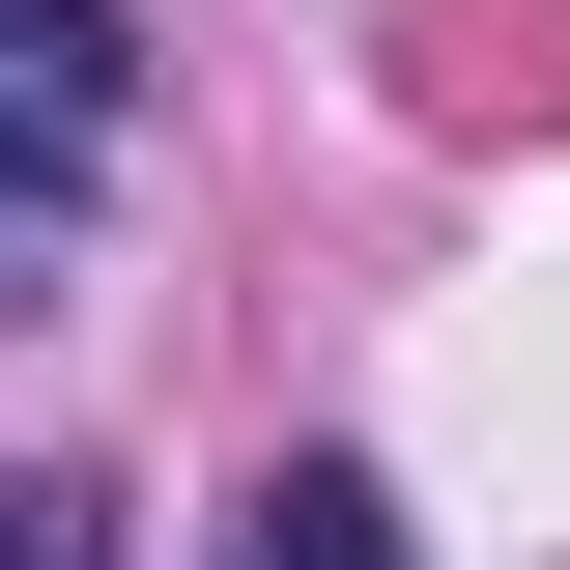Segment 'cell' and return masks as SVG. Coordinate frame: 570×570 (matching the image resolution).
Masks as SVG:
<instances>
[{
  "mask_svg": "<svg viewBox=\"0 0 570 570\" xmlns=\"http://www.w3.org/2000/svg\"><path fill=\"white\" fill-rule=\"evenodd\" d=\"M0 570H115V485L86 456H0Z\"/></svg>",
  "mask_w": 570,
  "mask_h": 570,
  "instance_id": "obj_3",
  "label": "cell"
},
{
  "mask_svg": "<svg viewBox=\"0 0 570 570\" xmlns=\"http://www.w3.org/2000/svg\"><path fill=\"white\" fill-rule=\"evenodd\" d=\"M228 570H428V542H400V485H371V456H285Z\"/></svg>",
  "mask_w": 570,
  "mask_h": 570,
  "instance_id": "obj_2",
  "label": "cell"
},
{
  "mask_svg": "<svg viewBox=\"0 0 570 570\" xmlns=\"http://www.w3.org/2000/svg\"><path fill=\"white\" fill-rule=\"evenodd\" d=\"M115 142H142V29L115 0H0V314H58V228H86Z\"/></svg>",
  "mask_w": 570,
  "mask_h": 570,
  "instance_id": "obj_1",
  "label": "cell"
}]
</instances>
